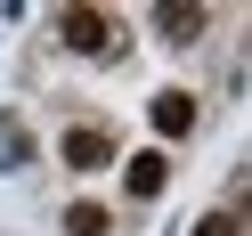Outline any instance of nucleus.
I'll use <instances>...</instances> for the list:
<instances>
[{"instance_id":"3","label":"nucleus","mask_w":252,"mask_h":236,"mask_svg":"<svg viewBox=\"0 0 252 236\" xmlns=\"http://www.w3.org/2000/svg\"><path fill=\"white\" fill-rule=\"evenodd\" d=\"M147 114H155V131H163V138H187V131H195V98H179V90H163Z\"/></svg>"},{"instance_id":"2","label":"nucleus","mask_w":252,"mask_h":236,"mask_svg":"<svg viewBox=\"0 0 252 236\" xmlns=\"http://www.w3.org/2000/svg\"><path fill=\"white\" fill-rule=\"evenodd\" d=\"M57 33H65V49H106V41H114V17H106V8H65Z\"/></svg>"},{"instance_id":"1","label":"nucleus","mask_w":252,"mask_h":236,"mask_svg":"<svg viewBox=\"0 0 252 236\" xmlns=\"http://www.w3.org/2000/svg\"><path fill=\"white\" fill-rule=\"evenodd\" d=\"M57 155H65V171H106V163H114V138H106L98 122H82V131H65Z\"/></svg>"},{"instance_id":"6","label":"nucleus","mask_w":252,"mask_h":236,"mask_svg":"<svg viewBox=\"0 0 252 236\" xmlns=\"http://www.w3.org/2000/svg\"><path fill=\"white\" fill-rule=\"evenodd\" d=\"M65 236H106V212H98V203H73V212H65Z\"/></svg>"},{"instance_id":"5","label":"nucleus","mask_w":252,"mask_h":236,"mask_svg":"<svg viewBox=\"0 0 252 236\" xmlns=\"http://www.w3.org/2000/svg\"><path fill=\"white\" fill-rule=\"evenodd\" d=\"M155 25H163V41H195L203 33V8H155Z\"/></svg>"},{"instance_id":"7","label":"nucleus","mask_w":252,"mask_h":236,"mask_svg":"<svg viewBox=\"0 0 252 236\" xmlns=\"http://www.w3.org/2000/svg\"><path fill=\"white\" fill-rule=\"evenodd\" d=\"M195 236H236V212H212V220H195Z\"/></svg>"},{"instance_id":"4","label":"nucleus","mask_w":252,"mask_h":236,"mask_svg":"<svg viewBox=\"0 0 252 236\" xmlns=\"http://www.w3.org/2000/svg\"><path fill=\"white\" fill-rule=\"evenodd\" d=\"M163 179H171V155H155V147H147V155H130V196H138V203L163 196Z\"/></svg>"}]
</instances>
